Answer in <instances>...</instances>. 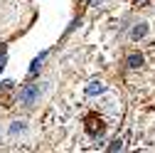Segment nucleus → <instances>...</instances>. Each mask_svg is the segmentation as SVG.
Instances as JSON below:
<instances>
[{"instance_id":"1","label":"nucleus","mask_w":155,"mask_h":153,"mask_svg":"<svg viewBox=\"0 0 155 153\" xmlns=\"http://www.w3.org/2000/svg\"><path fill=\"white\" fill-rule=\"evenodd\" d=\"M37 97H40V84H27V87H22V91H20V104H22V106H32Z\"/></svg>"},{"instance_id":"2","label":"nucleus","mask_w":155,"mask_h":153,"mask_svg":"<svg viewBox=\"0 0 155 153\" xmlns=\"http://www.w3.org/2000/svg\"><path fill=\"white\" fill-rule=\"evenodd\" d=\"M145 30H148L145 25H143V27H135V30H133V37H135V40H138V37H143V35H145Z\"/></svg>"},{"instance_id":"3","label":"nucleus","mask_w":155,"mask_h":153,"mask_svg":"<svg viewBox=\"0 0 155 153\" xmlns=\"http://www.w3.org/2000/svg\"><path fill=\"white\" fill-rule=\"evenodd\" d=\"M128 64H130V67H138V64H140V57H135V54L128 57Z\"/></svg>"}]
</instances>
